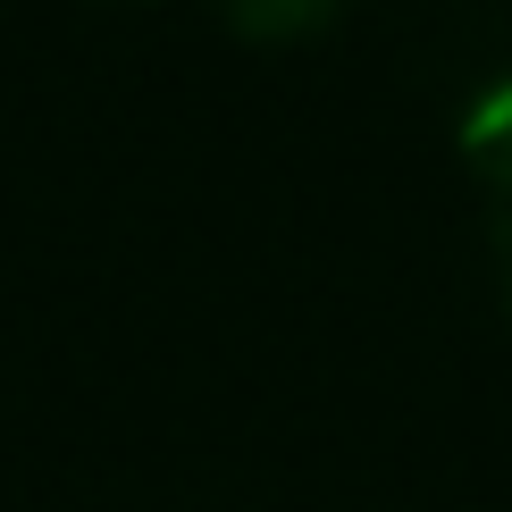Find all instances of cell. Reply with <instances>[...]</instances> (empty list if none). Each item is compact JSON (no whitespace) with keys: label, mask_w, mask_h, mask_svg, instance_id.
<instances>
[{"label":"cell","mask_w":512,"mask_h":512,"mask_svg":"<svg viewBox=\"0 0 512 512\" xmlns=\"http://www.w3.org/2000/svg\"><path fill=\"white\" fill-rule=\"evenodd\" d=\"M462 152H471V168L496 194H512V76L487 84V93L471 101V118H462Z\"/></svg>","instance_id":"obj_1"},{"label":"cell","mask_w":512,"mask_h":512,"mask_svg":"<svg viewBox=\"0 0 512 512\" xmlns=\"http://www.w3.org/2000/svg\"><path fill=\"white\" fill-rule=\"evenodd\" d=\"M345 9V0H219V17L236 34H261V42H277V34H311V26H328V17Z\"/></svg>","instance_id":"obj_2"},{"label":"cell","mask_w":512,"mask_h":512,"mask_svg":"<svg viewBox=\"0 0 512 512\" xmlns=\"http://www.w3.org/2000/svg\"><path fill=\"white\" fill-rule=\"evenodd\" d=\"M496 269H504V303H512V210L496 219Z\"/></svg>","instance_id":"obj_3"}]
</instances>
